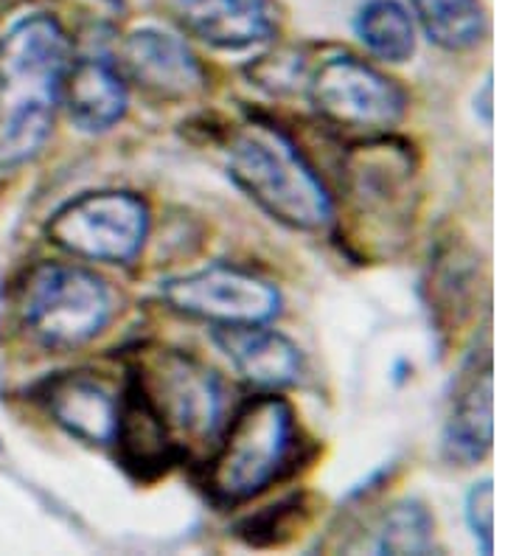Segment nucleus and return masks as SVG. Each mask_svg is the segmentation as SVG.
Returning a JSON list of instances; mask_svg holds the SVG:
<instances>
[{"label": "nucleus", "mask_w": 505, "mask_h": 556, "mask_svg": "<svg viewBox=\"0 0 505 556\" xmlns=\"http://www.w3.org/2000/svg\"><path fill=\"white\" fill-rule=\"evenodd\" d=\"M127 374L155 407L186 455L191 447H214L225 425L223 377L182 349H138Z\"/></svg>", "instance_id": "7"}, {"label": "nucleus", "mask_w": 505, "mask_h": 556, "mask_svg": "<svg viewBox=\"0 0 505 556\" xmlns=\"http://www.w3.org/2000/svg\"><path fill=\"white\" fill-rule=\"evenodd\" d=\"M340 194L351 242L391 256L413 231L418 198V155L396 132L357 138L340 161Z\"/></svg>", "instance_id": "4"}, {"label": "nucleus", "mask_w": 505, "mask_h": 556, "mask_svg": "<svg viewBox=\"0 0 505 556\" xmlns=\"http://www.w3.org/2000/svg\"><path fill=\"white\" fill-rule=\"evenodd\" d=\"M301 93L317 122L351 141L396 132L411 110V96L393 76L340 48L310 56Z\"/></svg>", "instance_id": "6"}, {"label": "nucleus", "mask_w": 505, "mask_h": 556, "mask_svg": "<svg viewBox=\"0 0 505 556\" xmlns=\"http://www.w3.org/2000/svg\"><path fill=\"white\" fill-rule=\"evenodd\" d=\"M312 497L306 492H292L281 501L269 503L264 509L242 517L236 522V536L250 548H278L290 543L292 536L301 534V529L312 517Z\"/></svg>", "instance_id": "19"}, {"label": "nucleus", "mask_w": 505, "mask_h": 556, "mask_svg": "<svg viewBox=\"0 0 505 556\" xmlns=\"http://www.w3.org/2000/svg\"><path fill=\"white\" fill-rule=\"evenodd\" d=\"M74 56V40L54 14H26L0 35V172L21 169L46 150Z\"/></svg>", "instance_id": "1"}, {"label": "nucleus", "mask_w": 505, "mask_h": 556, "mask_svg": "<svg viewBox=\"0 0 505 556\" xmlns=\"http://www.w3.org/2000/svg\"><path fill=\"white\" fill-rule=\"evenodd\" d=\"M152 231V208L138 191L99 189L67 200L48 217L46 237L67 256L129 267Z\"/></svg>", "instance_id": "8"}, {"label": "nucleus", "mask_w": 505, "mask_h": 556, "mask_svg": "<svg viewBox=\"0 0 505 556\" xmlns=\"http://www.w3.org/2000/svg\"><path fill=\"white\" fill-rule=\"evenodd\" d=\"M225 172L230 184L278 225L306 233L334 225V191L295 138L269 118L250 116L230 129Z\"/></svg>", "instance_id": "3"}, {"label": "nucleus", "mask_w": 505, "mask_h": 556, "mask_svg": "<svg viewBox=\"0 0 505 556\" xmlns=\"http://www.w3.org/2000/svg\"><path fill=\"white\" fill-rule=\"evenodd\" d=\"M475 113H478V118L485 124V127H492L494 124V76L492 74L485 76L478 96H475Z\"/></svg>", "instance_id": "23"}, {"label": "nucleus", "mask_w": 505, "mask_h": 556, "mask_svg": "<svg viewBox=\"0 0 505 556\" xmlns=\"http://www.w3.org/2000/svg\"><path fill=\"white\" fill-rule=\"evenodd\" d=\"M129 88L163 104L191 102L209 90V71L180 37L161 28H135L118 46L115 60Z\"/></svg>", "instance_id": "10"}, {"label": "nucleus", "mask_w": 505, "mask_h": 556, "mask_svg": "<svg viewBox=\"0 0 505 556\" xmlns=\"http://www.w3.org/2000/svg\"><path fill=\"white\" fill-rule=\"evenodd\" d=\"M306 435L295 407L278 391H262L225 419L202 469V492L216 509H239L295 476Z\"/></svg>", "instance_id": "2"}, {"label": "nucleus", "mask_w": 505, "mask_h": 556, "mask_svg": "<svg viewBox=\"0 0 505 556\" xmlns=\"http://www.w3.org/2000/svg\"><path fill=\"white\" fill-rule=\"evenodd\" d=\"M310 56L298 48H283L273 51L248 65L250 81L269 96H292L303 90V76H306Z\"/></svg>", "instance_id": "21"}, {"label": "nucleus", "mask_w": 505, "mask_h": 556, "mask_svg": "<svg viewBox=\"0 0 505 556\" xmlns=\"http://www.w3.org/2000/svg\"><path fill=\"white\" fill-rule=\"evenodd\" d=\"M104 3H110V7H122V0H104Z\"/></svg>", "instance_id": "24"}, {"label": "nucleus", "mask_w": 505, "mask_h": 556, "mask_svg": "<svg viewBox=\"0 0 505 556\" xmlns=\"http://www.w3.org/2000/svg\"><path fill=\"white\" fill-rule=\"evenodd\" d=\"M354 35L374 60L402 65L416 54V21L399 0H365L354 17Z\"/></svg>", "instance_id": "17"}, {"label": "nucleus", "mask_w": 505, "mask_h": 556, "mask_svg": "<svg viewBox=\"0 0 505 556\" xmlns=\"http://www.w3.org/2000/svg\"><path fill=\"white\" fill-rule=\"evenodd\" d=\"M161 301L175 315L214 326L269 324L283 309L278 285L248 267L214 262L194 273L166 278Z\"/></svg>", "instance_id": "9"}, {"label": "nucleus", "mask_w": 505, "mask_h": 556, "mask_svg": "<svg viewBox=\"0 0 505 556\" xmlns=\"http://www.w3.org/2000/svg\"><path fill=\"white\" fill-rule=\"evenodd\" d=\"M37 402L46 407L56 428L71 439L108 447L113 444L118 416V388L93 371H60L40 382Z\"/></svg>", "instance_id": "13"}, {"label": "nucleus", "mask_w": 505, "mask_h": 556, "mask_svg": "<svg viewBox=\"0 0 505 556\" xmlns=\"http://www.w3.org/2000/svg\"><path fill=\"white\" fill-rule=\"evenodd\" d=\"M435 548V517L418 497H404L384 511L379 522L377 554H432Z\"/></svg>", "instance_id": "20"}, {"label": "nucleus", "mask_w": 505, "mask_h": 556, "mask_svg": "<svg viewBox=\"0 0 505 556\" xmlns=\"http://www.w3.org/2000/svg\"><path fill=\"white\" fill-rule=\"evenodd\" d=\"M110 450L118 467L138 483L161 481L189 458L129 374H124V386L118 388V416Z\"/></svg>", "instance_id": "12"}, {"label": "nucleus", "mask_w": 505, "mask_h": 556, "mask_svg": "<svg viewBox=\"0 0 505 556\" xmlns=\"http://www.w3.org/2000/svg\"><path fill=\"white\" fill-rule=\"evenodd\" d=\"M62 110L85 136H104L127 118L129 85L115 60L74 56L62 81Z\"/></svg>", "instance_id": "16"}, {"label": "nucleus", "mask_w": 505, "mask_h": 556, "mask_svg": "<svg viewBox=\"0 0 505 556\" xmlns=\"http://www.w3.org/2000/svg\"><path fill=\"white\" fill-rule=\"evenodd\" d=\"M172 9L182 31L214 51H250L281 31L276 0H175Z\"/></svg>", "instance_id": "14"}, {"label": "nucleus", "mask_w": 505, "mask_h": 556, "mask_svg": "<svg viewBox=\"0 0 505 556\" xmlns=\"http://www.w3.org/2000/svg\"><path fill=\"white\" fill-rule=\"evenodd\" d=\"M211 340L228 357L230 368L258 391L298 386L306 368L301 346L269 324L214 326Z\"/></svg>", "instance_id": "15"}, {"label": "nucleus", "mask_w": 505, "mask_h": 556, "mask_svg": "<svg viewBox=\"0 0 505 556\" xmlns=\"http://www.w3.org/2000/svg\"><path fill=\"white\" fill-rule=\"evenodd\" d=\"M464 520L471 531V540L478 543L480 554H494V481L471 483L464 497Z\"/></svg>", "instance_id": "22"}, {"label": "nucleus", "mask_w": 505, "mask_h": 556, "mask_svg": "<svg viewBox=\"0 0 505 556\" xmlns=\"http://www.w3.org/2000/svg\"><path fill=\"white\" fill-rule=\"evenodd\" d=\"M494 447V359L492 346H475L460 363L446 400L441 455L452 467H475Z\"/></svg>", "instance_id": "11"}, {"label": "nucleus", "mask_w": 505, "mask_h": 556, "mask_svg": "<svg viewBox=\"0 0 505 556\" xmlns=\"http://www.w3.org/2000/svg\"><path fill=\"white\" fill-rule=\"evenodd\" d=\"M411 14L427 40L450 54L471 51L485 37L480 0H411Z\"/></svg>", "instance_id": "18"}, {"label": "nucleus", "mask_w": 505, "mask_h": 556, "mask_svg": "<svg viewBox=\"0 0 505 556\" xmlns=\"http://www.w3.org/2000/svg\"><path fill=\"white\" fill-rule=\"evenodd\" d=\"M115 295L110 285L79 262H37L14 290V318L34 346L76 352L110 326Z\"/></svg>", "instance_id": "5"}]
</instances>
